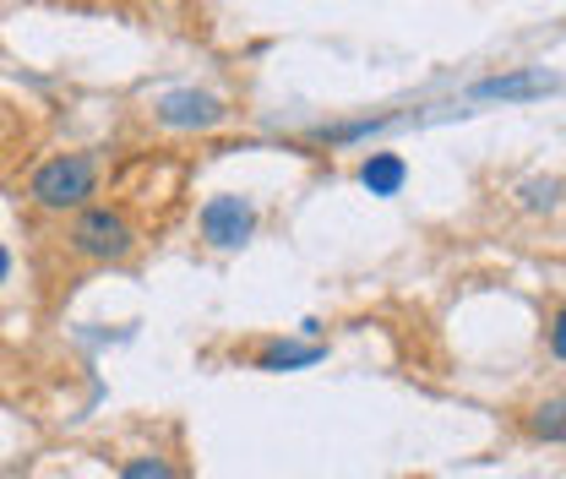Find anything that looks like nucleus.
Returning <instances> with one entry per match:
<instances>
[{
  "instance_id": "obj_3",
  "label": "nucleus",
  "mask_w": 566,
  "mask_h": 479,
  "mask_svg": "<svg viewBox=\"0 0 566 479\" xmlns=\"http://www.w3.org/2000/svg\"><path fill=\"white\" fill-rule=\"evenodd\" d=\"M256 223H262V207L251 202V197H234V191L208 197L202 212H197V229H202V240H208L212 251H240L256 235Z\"/></svg>"
},
{
  "instance_id": "obj_6",
  "label": "nucleus",
  "mask_w": 566,
  "mask_h": 479,
  "mask_svg": "<svg viewBox=\"0 0 566 479\" xmlns=\"http://www.w3.org/2000/svg\"><path fill=\"white\" fill-rule=\"evenodd\" d=\"M327 348L322 343H294V339H273L256 348V371H300V365H316Z\"/></svg>"
},
{
  "instance_id": "obj_2",
  "label": "nucleus",
  "mask_w": 566,
  "mask_h": 479,
  "mask_svg": "<svg viewBox=\"0 0 566 479\" xmlns=\"http://www.w3.org/2000/svg\"><path fill=\"white\" fill-rule=\"evenodd\" d=\"M61 246H66L76 262H87V268H115V262H132L137 257L142 229L126 202H104L98 197V202H87L82 212L66 218Z\"/></svg>"
},
{
  "instance_id": "obj_12",
  "label": "nucleus",
  "mask_w": 566,
  "mask_h": 479,
  "mask_svg": "<svg viewBox=\"0 0 566 479\" xmlns=\"http://www.w3.org/2000/svg\"><path fill=\"white\" fill-rule=\"evenodd\" d=\"M6 283H11V246L0 240V289H6Z\"/></svg>"
},
{
  "instance_id": "obj_1",
  "label": "nucleus",
  "mask_w": 566,
  "mask_h": 479,
  "mask_svg": "<svg viewBox=\"0 0 566 479\" xmlns=\"http://www.w3.org/2000/svg\"><path fill=\"white\" fill-rule=\"evenodd\" d=\"M104 191V153L93 147H71V153H44L28 180H22V197L33 212H50V218H71L87 202H98Z\"/></svg>"
},
{
  "instance_id": "obj_7",
  "label": "nucleus",
  "mask_w": 566,
  "mask_h": 479,
  "mask_svg": "<svg viewBox=\"0 0 566 479\" xmlns=\"http://www.w3.org/2000/svg\"><path fill=\"white\" fill-rule=\"evenodd\" d=\"M120 479H191V475L180 469V458H169L158 447H142V452L120 458Z\"/></svg>"
},
{
  "instance_id": "obj_4",
  "label": "nucleus",
  "mask_w": 566,
  "mask_h": 479,
  "mask_svg": "<svg viewBox=\"0 0 566 479\" xmlns=\"http://www.w3.org/2000/svg\"><path fill=\"white\" fill-rule=\"evenodd\" d=\"M153 121L164 132H212V126L229 121V104L208 87H175V93H164L153 104Z\"/></svg>"
},
{
  "instance_id": "obj_9",
  "label": "nucleus",
  "mask_w": 566,
  "mask_h": 479,
  "mask_svg": "<svg viewBox=\"0 0 566 479\" xmlns=\"http://www.w3.org/2000/svg\"><path fill=\"white\" fill-rule=\"evenodd\" d=\"M22 132H28V121H22V110H17L11 98H0V164L22 153Z\"/></svg>"
},
{
  "instance_id": "obj_8",
  "label": "nucleus",
  "mask_w": 566,
  "mask_h": 479,
  "mask_svg": "<svg viewBox=\"0 0 566 479\" xmlns=\"http://www.w3.org/2000/svg\"><path fill=\"white\" fill-rule=\"evenodd\" d=\"M359 180L370 186V197H392V191L403 186V158H398V153H370V158L359 164Z\"/></svg>"
},
{
  "instance_id": "obj_5",
  "label": "nucleus",
  "mask_w": 566,
  "mask_h": 479,
  "mask_svg": "<svg viewBox=\"0 0 566 479\" xmlns=\"http://www.w3.org/2000/svg\"><path fill=\"white\" fill-rule=\"evenodd\" d=\"M517 430L539 447H562L566 441V393H545L528 409H517Z\"/></svg>"
},
{
  "instance_id": "obj_11",
  "label": "nucleus",
  "mask_w": 566,
  "mask_h": 479,
  "mask_svg": "<svg viewBox=\"0 0 566 479\" xmlns=\"http://www.w3.org/2000/svg\"><path fill=\"white\" fill-rule=\"evenodd\" d=\"M534 87H545V82H534V76H506V82H501V76H495L480 93H485V98H517V93H534Z\"/></svg>"
},
{
  "instance_id": "obj_10",
  "label": "nucleus",
  "mask_w": 566,
  "mask_h": 479,
  "mask_svg": "<svg viewBox=\"0 0 566 479\" xmlns=\"http://www.w3.org/2000/svg\"><path fill=\"white\" fill-rule=\"evenodd\" d=\"M545 348H551V360L566 365V300H556L551 316H545Z\"/></svg>"
}]
</instances>
